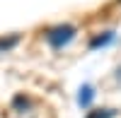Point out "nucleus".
<instances>
[{"instance_id":"obj_5","label":"nucleus","mask_w":121,"mask_h":118,"mask_svg":"<svg viewBox=\"0 0 121 118\" xmlns=\"http://www.w3.org/2000/svg\"><path fill=\"white\" fill-rule=\"evenodd\" d=\"M116 111L114 109H104V111H95V113H87V118H114Z\"/></svg>"},{"instance_id":"obj_4","label":"nucleus","mask_w":121,"mask_h":118,"mask_svg":"<svg viewBox=\"0 0 121 118\" xmlns=\"http://www.w3.org/2000/svg\"><path fill=\"white\" fill-rule=\"evenodd\" d=\"M19 41V36H10V39H0V53L3 51H10V48H12L15 43Z\"/></svg>"},{"instance_id":"obj_2","label":"nucleus","mask_w":121,"mask_h":118,"mask_svg":"<svg viewBox=\"0 0 121 118\" xmlns=\"http://www.w3.org/2000/svg\"><path fill=\"white\" fill-rule=\"evenodd\" d=\"M92 96H95L92 87H90V84H85L82 89H80V94H78V101H80V106H90V101H92Z\"/></svg>"},{"instance_id":"obj_1","label":"nucleus","mask_w":121,"mask_h":118,"mask_svg":"<svg viewBox=\"0 0 121 118\" xmlns=\"http://www.w3.org/2000/svg\"><path fill=\"white\" fill-rule=\"evenodd\" d=\"M73 39H75V27H70V24H60V27H53V29L46 31V41L53 48L65 46L68 41H73Z\"/></svg>"},{"instance_id":"obj_3","label":"nucleus","mask_w":121,"mask_h":118,"mask_svg":"<svg viewBox=\"0 0 121 118\" xmlns=\"http://www.w3.org/2000/svg\"><path fill=\"white\" fill-rule=\"evenodd\" d=\"M114 39V31H104V36H97V39H92L90 41V48H97V46H104V43H109Z\"/></svg>"},{"instance_id":"obj_6","label":"nucleus","mask_w":121,"mask_h":118,"mask_svg":"<svg viewBox=\"0 0 121 118\" xmlns=\"http://www.w3.org/2000/svg\"><path fill=\"white\" fill-rule=\"evenodd\" d=\"M15 106H17V109H22V106H24V109H27V99H22V96H17V99H15Z\"/></svg>"}]
</instances>
